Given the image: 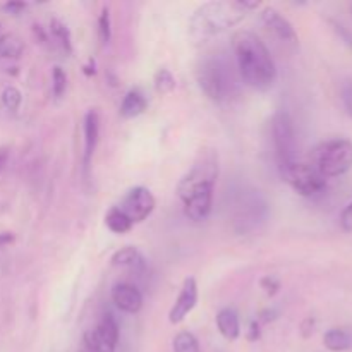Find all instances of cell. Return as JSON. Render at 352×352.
Wrapping results in <instances>:
<instances>
[{"instance_id":"6da1fadb","label":"cell","mask_w":352,"mask_h":352,"mask_svg":"<svg viewBox=\"0 0 352 352\" xmlns=\"http://www.w3.org/2000/svg\"><path fill=\"white\" fill-rule=\"evenodd\" d=\"M232 48L237 69L248 86L254 89L272 88L277 79V69L263 41L251 31H237L232 36Z\"/></svg>"},{"instance_id":"7a4b0ae2","label":"cell","mask_w":352,"mask_h":352,"mask_svg":"<svg viewBox=\"0 0 352 352\" xmlns=\"http://www.w3.org/2000/svg\"><path fill=\"white\" fill-rule=\"evenodd\" d=\"M246 10L236 2H206L195 10L189 19V33L196 41H206L246 17Z\"/></svg>"},{"instance_id":"3957f363","label":"cell","mask_w":352,"mask_h":352,"mask_svg":"<svg viewBox=\"0 0 352 352\" xmlns=\"http://www.w3.org/2000/svg\"><path fill=\"white\" fill-rule=\"evenodd\" d=\"M196 78H198V85L199 88H201V91L205 93L212 102L222 103L232 95V74L229 72V65H227L226 60H222V58H205V60L198 65Z\"/></svg>"},{"instance_id":"277c9868","label":"cell","mask_w":352,"mask_h":352,"mask_svg":"<svg viewBox=\"0 0 352 352\" xmlns=\"http://www.w3.org/2000/svg\"><path fill=\"white\" fill-rule=\"evenodd\" d=\"M313 167L323 177H339L352 167V143L349 140H332L322 143L313 153Z\"/></svg>"},{"instance_id":"5b68a950","label":"cell","mask_w":352,"mask_h":352,"mask_svg":"<svg viewBox=\"0 0 352 352\" xmlns=\"http://www.w3.org/2000/svg\"><path fill=\"white\" fill-rule=\"evenodd\" d=\"M272 138H274L275 158L280 174L298 162V140H296L294 122L285 110H280L272 120Z\"/></svg>"},{"instance_id":"8992f818","label":"cell","mask_w":352,"mask_h":352,"mask_svg":"<svg viewBox=\"0 0 352 352\" xmlns=\"http://www.w3.org/2000/svg\"><path fill=\"white\" fill-rule=\"evenodd\" d=\"M217 175H219V167H217L215 157H208L206 155L201 160L196 162L191 170L181 179V182L177 186L179 198L184 201V199L196 195V192L213 189Z\"/></svg>"},{"instance_id":"52a82bcc","label":"cell","mask_w":352,"mask_h":352,"mask_svg":"<svg viewBox=\"0 0 352 352\" xmlns=\"http://www.w3.org/2000/svg\"><path fill=\"white\" fill-rule=\"evenodd\" d=\"M282 177L292 186L298 195L306 196V198L320 195L327 188V179L313 165L308 164L296 162L294 165L282 172Z\"/></svg>"},{"instance_id":"ba28073f","label":"cell","mask_w":352,"mask_h":352,"mask_svg":"<svg viewBox=\"0 0 352 352\" xmlns=\"http://www.w3.org/2000/svg\"><path fill=\"white\" fill-rule=\"evenodd\" d=\"M119 342V323L110 313L102 316L95 329L85 333V346L89 352H116Z\"/></svg>"},{"instance_id":"9c48e42d","label":"cell","mask_w":352,"mask_h":352,"mask_svg":"<svg viewBox=\"0 0 352 352\" xmlns=\"http://www.w3.org/2000/svg\"><path fill=\"white\" fill-rule=\"evenodd\" d=\"M155 205H157V201H155V196L151 195L150 189L138 186V188H133L124 196L119 208L129 217L131 222L136 223L146 220L155 210Z\"/></svg>"},{"instance_id":"30bf717a","label":"cell","mask_w":352,"mask_h":352,"mask_svg":"<svg viewBox=\"0 0 352 352\" xmlns=\"http://www.w3.org/2000/svg\"><path fill=\"white\" fill-rule=\"evenodd\" d=\"M265 213H267V208H265V203L261 201L260 196H248L237 208L236 230L237 232H248V230L254 229L261 222Z\"/></svg>"},{"instance_id":"8fae6325","label":"cell","mask_w":352,"mask_h":352,"mask_svg":"<svg viewBox=\"0 0 352 352\" xmlns=\"http://www.w3.org/2000/svg\"><path fill=\"white\" fill-rule=\"evenodd\" d=\"M196 302H198V284H196L195 277H188L182 285L181 294L175 299L174 306L168 313V322L174 323V325L184 322L186 316L195 309Z\"/></svg>"},{"instance_id":"7c38bea8","label":"cell","mask_w":352,"mask_h":352,"mask_svg":"<svg viewBox=\"0 0 352 352\" xmlns=\"http://www.w3.org/2000/svg\"><path fill=\"white\" fill-rule=\"evenodd\" d=\"M261 21L280 41L298 45V33H296L294 26L278 10L272 9V7H265L263 12H261Z\"/></svg>"},{"instance_id":"4fadbf2b","label":"cell","mask_w":352,"mask_h":352,"mask_svg":"<svg viewBox=\"0 0 352 352\" xmlns=\"http://www.w3.org/2000/svg\"><path fill=\"white\" fill-rule=\"evenodd\" d=\"M112 301L120 311L129 313V315H136L141 308H143V296L134 287L133 284H116L112 287Z\"/></svg>"},{"instance_id":"5bb4252c","label":"cell","mask_w":352,"mask_h":352,"mask_svg":"<svg viewBox=\"0 0 352 352\" xmlns=\"http://www.w3.org/2000/svg\"><path fill=\"white\" fill-rule=\"evenodd\" d=\"M182 203H184V213L189 220H192V222H203V220L208 219L210 212H212L213 189L196 192V195L189 196Z\"/></svg>"},{"instance_id":"9a60e30c","label":"cell","mask_w":352,"mask_h":352,"mask_svg":"<svg viewBox=\"0 0 352 352\" xmlns=\"http://www.w3.org/2000/svg\"><path fill=\"white\" fill-rule=\"evenodd\" d=\"M82 127H85V165L88 167L100 138V117L96 110H89L86 113Z\"/></svg>"},{"instance_id":"2e32d148","label":"cell","mask_w":352,"mask_h":352,"mask_svg":"<svg viewBox=\"0 0 352 352\" xmlns=\"http://www.w3.org/2000/svg\"><path fill=\"white\" fill-rule=\"evenodd\" d=\"M112 265L113 267L131 268V270L140 272L146 267V261H144V256L141 254L140 250H136L133 246H126L113 253Z\"/></svg>"},{"instance_id":"e0dca14e","label":"cell","mask_w":352,"mask_h":352,"mask_svg":"<svg viewBox=\"0 0 352 352\" xmlns=\"http://www.w3.org/2000/svg\"><path fill=\"white\" fill-rule=\"evenodd\" d=\"M217 327H219V332L222 333L223 339L227 340H236L241 336L239 316L230 308L220 309L219 315H217Z\"/></svg>"},{"instance_id":"ac0fdd59","label":"cell","mask_w":352,"mask_h":352,"mask_svg":"<svg viewBox=\"0 0 352 352\" xmlns=\"http://www.w3.org/2000/svg\"><path fill=\"white\" fill-rule=\"evenodd\" d=\"M148 102L140 89H131L126 93L122 103H120V116L126 119H134L146 110Z\"/></svg>"},{"instance_id":"d6986e66","label":"cell","mask_w":352,"mask_h":352,"mask_svg":"<svg viewBox=\"0 0 352 352\" xmlns=\"http://www.w3.org/2000/svg\"><path fill=\"white\" fill-rule=\"evenodd\" d=\"M323 346L332 352H344L352 347V333L346 329H330L323 336Z\"/></svg>"},{"instance_id":"ffe728a7","label":"cell","mask_w":352,"mask_h":352,"mask_svg":"<svg viewBox=\"0 0 352 352\" xmlns=\"http://www.w3.org/2000/svg\"><path fill=\"white\" fill-rule=\"evenodd\" d=\"M105 223L113 234H126L129 232L134 226V223L131 222L129 217H127L119 206H113V208H110L109 212H107Z\"/></svg>"},{"instance_id":"44dd1931","label":"cell","mask_w":352,"mask_h":352,"mask_svg":"<svg viewBox=\"0 0 352 352\" xmlns=\"http://www.w3.org/2000/svg\"><path fill=\"white\" fill-rule=\"evenodd\" d=\"M24 52V43L16 34H2L0 36V57L2 58H19Z\"/></svg>"},{"instance_id":"7402d4cb","label":"cell","mask_w":352,"mask_h":352,"mask_svg":"<svg viewBox=\"0 0 352 352\" xmlns=\"http://www.w3.org/2000/svg\"><path fill=\"white\" fill-rule=\"evenodd\" d=\"M50 33L54 34L55 40L60 43V47L64 48L65 54H72L71 33H69V28L65 26L62 21H58V19H52L50 21Z\"/></svg>"},{"instance_id":"603a6c76","label":"cell","mask_w":352,"mask_h":352,"mask_svg":"<svg viewBox=\"0 0 352 352\" xmlns=\"http://www.w3.org/2000/svg\"><path fill=\"white\" fill-rule=\"evenodd\" d=\"M153 86L155 91L160 95H168L175 89V78L168 69H158L153 78Z\"/></svg>"},{"instance_id":"cb8c5ba5","label":"cell","mask_w":352,"mask_h":352,"mask_svg":"<svg viewBox=\"0 0 352 352\" xmlns=\"http://www.w3.org/2000/svg\"><path fill=\"white\" fill-rule=\"evenodd\" d=\"M174 352H199L198 339L191 332H179L172 342Z\"/></svg>"},{"instance_id":"d4e9b609","label":"cell","mask_w":352,"mask_h":352,"mask_svg":"<svg viewBox=\"0 0 352 352\" xmlns=\"http://www.w3.org/2000/svg\"><path fill=\"white\" fill-rule=\"evenodd\" d=\"M23 103V95L16 86H7L2 91V105L6 107L9 112H17Z\"/></svg>"},{"instance_id":"484cf974","label":"cell","mask_w":352,"mask_h":352,"mask_svg":"<svg viewBox=\"0 0 352 352\" xmlns=\"http://www.w3.org/2000/svg\"><path fill=\"white\" fill-rule=\"evenodd\" d=\"M67 89V76L62 71V67L55 65L54 72H52V91H54L55 98H62Z\"/></svg>"},{"instance_id":"4316f807","label":"cell","mask_w":352,"mask_h":352,"mask_svg":"<svg viewBox=\"0 0 352 352\" xmlns=\"http://www.w3.org/2000/svg\"><path fill=\"white\" fill-rule=\"evenodd\" d=\"M112 24H110V12L109 9H103L102 14H100V19H98V34H100V40H102L103 45H107L110 41V36H112Z\"/></svg>"},{"instance_id":"83f0119b","label":"cell","mask_w":352,"mask_h":352,"mask_svg":"<svg viewBox=\"0 0 352 352\" xmlns=\"http://www.w3.org/2000/svg\"><path fill=\"white\" fill-rule=\"evenodd\" d=\"M340 98H342L346 112L349 113V117H352V79H347L342 85V88H340Z\"/></svg>"},{"instance_id":"f1b7e54d","label":"cell","mask_w":352,"mask_h":352,"mask_svg":"<svg viewBox=\"0 0 352 352\" xmlns=\"http://www.w3.org/2000/svg\"><path fill=\"white\" fill-rule=\"evenodd\" d=\"M261 287L265 289V292H267L268 296H274L277 294V291L280 289V282H278V278H275L274 275H268V277L261 278Z\"/></svg>"},{"instance_id":"f546056e","label":"cell","mask_w":352,"mask_h":352,"mask_svg":"<svg viewBox=\"0 0 352 352\" xmlns=\"http://www.w3.org/2000/svg\"><path fill=\"white\" fill-rule=\"evenodd\" d=\"M332 26H333V30H336V33L340 36V40H342L344 43L347 45V47L352 48V33H351V31L347 30L344 24L337 23V21H332Z\"/></svg>"},{"instance_id":"4dcf8cb0","label":"cell","mask_w":352,"mask_h":352,"mask_svg":"<svg viewBox=\"0 0 352 352\" xmlns=\"http://www.w3.org/2000/svg\"><path fill=\"white\" fill-rule=\"evenodd\" d=\"M340 226L346 232H352V203L347 205L340 213Z\"/></svg>"},{"instance_id":"1f68e13d","label":"cell","mask_w":352,"mask_h":352,"mask_svg":"<svg viewBox=\"0 0 352 352\" xmlns=\"http://www.w3.org/2000/svg\"><path fill=\"white\" fill-rule=\"evenodd\" d=\"M261 332H260V323L258 322H253L250 325V330H248V339L251 340V342H254V340L260 339Z\"/></svg>"},{"instance_id":"d6a6232c","label":"cell","mask_w":352,"mask_h":352,"mask_svg":"<svg viewBox=\"0 0 352 352\" xmlns=\"http://www.w3.org/2000/svg\"><path fill=\"white\" fill-rule=\"evenodd\" d=\"M3 9H6L7 12H10V14H19L21 10L26 9V3H23V2H7L6 6H3Z\"/></svg>"},{"instance_id":"836d02e7","label":"cell","mask_w":352,"mask_h":352,"mask_svg":"<svg viewBox=\"0 0 352 352\" xmlns=\"http://www.w3.org/2000/svg\"><path fill=\"white\" fill-rule=\"evenodd\" d=\"M301 329H302V336H305V337H309V336H311L313 332H315V320H313V318H308V320H306L305 323H302Z\"/></svg>"},{"instance_id":"e575fe53","label":"cell","mask_w":352,"mask_h":352,"mask_svg":"<svg viewBox=\"0 0 352 352\" xmlns=\"http://www.w3.org/2000/svg\"><path fill=\"white\" fill-rule=\"evenodd\" d=\"M14 243V234L12 232H0V248L7 246V244Z\"/></svg>"},{"instance_id":"d590c367","label":"cell","mask_w":352,"mask_h":352,"mask_svg":"<svg viewBox=\"0 0 352 352\" xmlns=\"http://www.w3.org/2000/svg\"><path fill=\"white\" fill-rule=\"evenodd\" d=\"M7 158H9V150L7 148H0V170L7 164Z\"/></svg>"},{"instance_id":"8d00e7d4","label":"cell","mask_w":352,"mask_h":352,"mask_svg":"<svg viewBox=\"0 0 352 352\" xmlns=\"http://www.w3.org/2000/svg\"><path fill=\"white\" fill-rule=\"evenodd\" d=\"M85 72H86V74H88V76L95 74V72H96V71H95V62L89 60V64L85 67Z\"/></svg>"},{"instance_id":"74e56055","label":"cell","mask_w":352,"mask_h":352,"mask_svg":"<svg viewBox=\"0 0 352 352\" xmlns=\"http://www.w3.org/2000/svg\"><path fill=\"white\" fill-rule=\"evenodd\" d=\"M351 12H352V6H351Z\"/></svg>"}]
</instances>
